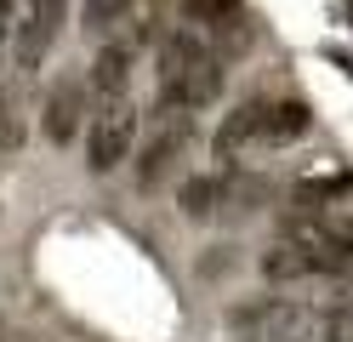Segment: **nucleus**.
<instances>
[{"label":"nucleus","mask_w":353,"mask_h":342,"mask_svg":"<svg viewBox=\"0 0 353 342\" xmlns=\"http://www.w3.org/2000/svg\"><path fill=\"white\" fill-rule=\"evenodd\" d=\"M0 35H6V12H0Z\"/></svg>","instance_id":"nucleus-18"},{"label":"nucleus","mask_w":353,"mask_h":342,"mask_svg":"<svg viewBox=\"0 0 353 342\" xmlns=\"http://www.w3.org/2000/svg\"><path fill=\"white\" fill-rule=\"evenodd\" d=\"M183 17H188L194 35H216V29H228V23L245 17V6L239 0H183Z\"/></svg>","instance_id":"nucleus-11"},{"label":"nucleus","mask_w":353,"mask_h":342,"mask_svg":"<svg viewBox=\"0 0 353 342\" xmlns=\"http://www.w3.org/2000/svg\"><path fill=\"white\" fill-rule=\"evenodd\" d=\"M307 131V103L302 97H279V103H268L262 108V143H296V137Z\"/></svg>","instance_id":"nucleus-9"},{"label":"nucleus","mask_w":353,"mask_h":342,"mask_svg":"<svg viewBox=\"0 0 353 342\" xmlns=\"http://www.w3.org/2000/svg\"><path fill=\"white\" fill-rule=\"evenodd\" d=\"M262 108H268V103H239L228 120L216 126V143H211V149H216V160H234L239 149L262 143Z\"/></svg>","instance_id":"nucleus-8"},{"label":"nucleus","mask_w":353,"mask_h":342,"mask_svg":"<svg viewBox=\"0 0 353 342\" xmlns=\"http://www.w3.org/2000/svg\"><path fill=\"white\" fill-rule=\"evenodd\" d=\"M188 143H194V114L160 108L148 143H143V160H137V189H160V182L171 177V166L188 154Z\"/></svg>","instance_id":"nucleus-3"},{"label":"nucleus","mask_w":353,"mask_h":342,"mask_svg":"<svg viewBox=\"0 0 353 342\" xmlns=\"http://www.w3.org/2000/svg\"><path fill=\"white\" fill-rule=\"evenodd\" d=\"M176 205H183V217H216V205H223V177H188L183 189H176Z\"/></svg>","instance_id":"nucleus-12"},{"label":"nucleus","mask_w":353,"mask_h":342,"mask_svg":"<svg viewBox=\"0 0 353 342\" xmlns=\"http://www.w3.org/2000/svg\"><path fill=\"white\" fill-rule=\"evenodd\" d=\"M154 75H160V108L194 114V108H205V103L223 97L228 63L183 23V29H171V35L160 40V68H154Z\"/></svg>","instance_id":"nucleus-1"},{"label":"nucleus","mask_w":353,"mask_h":342,"mask_svg":"<svg viewBox=\"0 0 353 342\" xmlns=\"http://www.w3.org/2000/svg\"><path fill=\"white\" fill-rule=\"evenodd\" d=\"M131 63H137V46L131 40H114V46H103L97 63H92V91L108 103V97H125V86H131Z\"/></svg>","instance_id":"nucleus-7"},{"label":"nucleus","mask_w":353,"mask_h":342,"mask_svg":"<svg viewBox=\"0 0 353 342\" xmlns=\"http://www.w3.org/2000/svg\"><path fill=\"white\" fill-rule=\"evenodd\" d=\"M80 120H85V80H80V75H63V80L46 91L40 131H46V143H74Z\"/></svg>","instance_id":"nucleus-6"},{"label":"nucleus","mask_w":353,"mask_h":342,"mask_svg":"<svg viewBox=\"0 0 353 342\" xmlns=\"http://www.w3.org/2000/svg\"><path fill=\"white\" fill-rule=\"evenodd\" d=\"M330 234H336L347 251H353V211H342V217H330Z\"/></svg>","instance_id":"nucleus-17"},{"label":"nucleus","mask_w":353,"mask_h":342,"mask_svg":"<svg viewBox=\"0 0 353 342\" xmlns=\"http://www.w3.org/2000/svg\"><path fill=\"white\" fill-rule=\"evenodd\" d=\"M239 331H251V342H307L314 336V308L307 303H256L234 314Z\"/></svg>","instance_id":"nucleus-4"},{"label":"nucleus","mask_w":353,"mask_h":342,"mask_svg":"<svg viewBox=\"0 0 353 342\" xmlns=\"http://www.w3.org/2000/svg\"><path fill=\"white\" fill-rule=\"evenodd\" d=\"M131 143H137V103H131V97H108V103H97L92 131H85V166H92L97 177L114 171L120 160L131 154Z\"/></svg>","instance_id":"nucleus-2"},{"label":"nucleus","mask_w":353,"mask_h":342,"mask_svg":"<svg viewBox=\"0 0 353 342\" xmlns=\"http://www.w3.org/2000/svg\"><path fill=\"white\" fill-rule=\"evenodd\" d=\"M353 189V177L347 171H330V177H307V182H296V200L302 205H314V200H342Z\"/></svg>","instance_id":"nucleus-14"},{"label":"nucleus","mask_w":353,"mask_h":342,"mask_svg":"<svg viewBox=\"0 0 353 342\" xmlns=\"http://www.w3.org/2000/svg\"><path fill=\"white\" fill-rule=\"evenodd\" d=\"M325 342H353V303H342L325 319Z\"/></svg>","instance_id":"nucleus-16"},{"label":"nucleus","mask_w":353,"mask_h":342,"mask_svg":"<svg viewBox=\"0 0 353 342\" xmlns=\"http://www.w3.org/2000/svg\"><path fill=\"white\" fill-rule=\"evenodd\" d=\"M63 12H69V0H29L23 6V23H17V68L23 75L46 63L52 40L63 35Z\"/></svg>","instance_id":"nucleus-5"},{"label":"nucleus","mask_w":353,"mask_h":342,"mask_svg":"<svg viewBox=\"0 0 353 342\" xmlns=\"http://www.w3.org/2000/svg\"><path fill=\"white\" fill-rule=\"evenodd\" d=\"M131 6H137V0H85V29H114V23L131 12Z\"/></svg>","instance_id":"nucleus-15"},{"label":"nucleus","mask_w":353,"mask_h":342,"mask_svg":"<svg viewBox=\"0 0 353 342\" xmlns=\"http://www.w3.org/2000/svg\"><path fill=\"white\" fill-rule=\"evenodd\" d=\"M262 274H268L274 285H296V280H307V274H314V263H307V251L296 245V240H274L268 251H262Z\"/></svg>","instance_id":"nucleus-10"},{"label":"nucleus","mask_w":353,"mask_h":342,"mask_svg":"<svg viewBox=\"0 0 353 342\" xmlns=\"http://www.w3.org/2000/svg\"><path fill=\"white\" fill-rule=\"evenodd\" d=\"M268 177H223V205H234V211H256V205H268Z\"/></svg>","instance_id":"nucleus-13"}]
</instances>
